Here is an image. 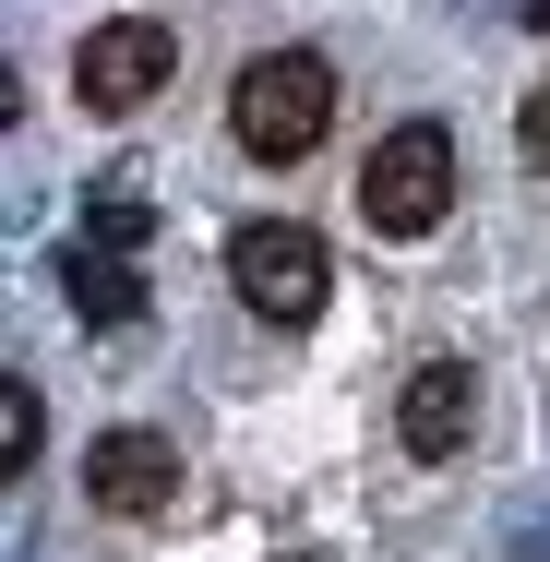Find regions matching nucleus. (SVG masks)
Instances as JSON below:
<instances>
[{
  "label": "nucleus",
  "mask_w": 550,
  "mask_h": 562,
  "mask_svg": "<svg viewBox=\"0 0 550 562\" xmlns=\"http://www.w3.org/2000/svg\"><path fill=\"white\" fill-rule=\"evenodd\" d=\"M227 132H239V156L300 168V156L335 132V72L312 60V48H263V60H239V85H227Z\"/></svg>",
  "instance_id": "f257e3e1"
},
{
  "label": "nucleus",
  "mask_w": 550,
  "mask_h": 562,
  "mask_svg": "<svg viewBox=\"0 0 550 562\" xmlns=\"http://www.w3.org/2000/svg\"><path fill=\"white\" fill-rule=\"evenodd\" d=\"M359 216L383 227V239H431V227L454 216V132H442V120H407V132L371 144V168H359Z\"/></svg>",
  "instance_id": "f03ea898"
},
{
  "label": "nucleus",
  "mask_w": 550,
  "mask_h": 562,
  "mask_svg": "<svg viewBox=\"0 0 550 562\" xmlns=\"http://www.w3.org/2000/svg\"><path fill=\"white\" fill-rule=\"evenodd\" d=\"M227 288H239L263 324H312V312H324V288H335V263H324V239H312V227L251 216L239 239H227Z\"/></svg>",
  "instance_id": "7ed1b4c3"
},
{
  "label": "nucleus",
  "mask_w": 550,
  "mask_h": 562,
  "mask_svg": "<svg viewBox=\"0 0 550 562\" xmlns=\"http://www.w3.org/2000/svg\"><path fill=\"white\" fill-rule=\"evenodd\" d=\"M168 72H180V36H168L156 12H120V24H97V36L72 48V97L109 109V120H132L144 97H168Z\"/></svg>",
  "instance_id": "20e7f679"
},
{
  "label": "nucleus",
  "mask_w": 550,
  "mask_h": 562,
  "mask_svg": "<svg viewBox=\"0 0 550 562\" xmlns=\"http://www.w3.org/2000/svg\"><path fill=\"white\" fill-rule=\"evenodd\" d=\"M85 491H97V515H168L180 503V443L168 431H109V443H85Z\"/></svg>",
  "instance_id": "39448f33"
},
{
  "label": "nucleus",
  "mask_w": 550,
  "mask_h": 562,
  "mask_svg": "<svg viewBox=\"0 0 550 562\" xmlns=\"http://www.w3.org/2000/svg\"><path fill=\"white\" fill-rule=\"evenodd\" d=\"M467 431H479V383H467V359H419L407 395H395V443H407V454H467Z\"/></svg>",
  "instance_id": "423d86ee"
},
{
  "label": "nucleus",
  "mask_w": 550,
  "mask_h": 562,
  "mask_svg": "<svg viewBox=\"0 0 550 562\" xmlns=\"http://www.w3.org/2000/svg\"><path fill=\"white\" fill-rule=\"evenodd\" d=\"M60 288H72L85 324H144V276H132L120 239H72V251H60Z\"/></svg>",
  "instance_id": "0eeeda50"
},
{
  "label": "nucleus",
  "mask_w": 550,
  "mask_h": 562,
  "mask_svg": "<svg viewBox=\"0 0 550 562\" xmlns=\"http://www.w3.org/2000/svg\"><path fill=\"white\" fill-rule=\"evenodd\" d=\"M36 431H48V419H36V383H0V467H12V479L36 467Z\"/></svg>",
  "instance_id": "6e6552de"
},
{
  "label": "nucleus",
  "mask_w": 550,
  "mask_h": 562,
  "mask_svg": "<svg viewBox=\"0 0 550 562\" xmlns=\"http://www.w3.org/2000/svg\"><path fill=\"white\" fill-rule=\"evenodd\" d=\"M515 144H527V168H550V85L527 97V109H515Z\"/></svg>",
  "instance_id": "1a4fd4ad"
},
{
  "label": "nucleus",
  "mask_w": 550,
  "mask_h": 562,
  "mask_svg": "<svg viewBox=\"0 0 550 562\" xmlns=\"http://www.w3.org/2000/svg\"><path fill=\"white\" fill-rule=\"evenodd\" d=\"M515 12H527V24H550V0H515Z\"/></svg>",
  "instance_id": "9d476101"
}]
</instances>
